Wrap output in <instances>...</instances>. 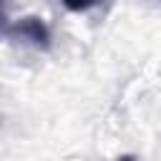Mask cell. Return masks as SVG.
Segmentation results:
<instances>
[{
	"label": "cell",
	"instance_id": "1",
	"mask_svg": "<svg viewBox=\"0 0 161 161\" xmlns=\"http://www.w3.org/2000/svg\"><path fill=\"white\" fill-rule=\"evenodd\" d=\"M5 38L10 40H23L33 48H48L50 45V28L43 23V18H20L15 23L5 25Z\"/></svg>",
	"mask_w": 161,
	"mask_h": 161
},
{
	"label": "cell",
	"instance_id": "2",
	"mask_svg": "<svg viewBox=\"0 0 161 161\" xmlns=\"http://www.w3.org/2000/svg\"><path fill=\"white\" fill-rule=\"evenodd\" d=\"M70 13H86V10H91V8H96L101 0H60Z\"/></svg>",
	"mask_w": 161,
	"mask_h": 161
}]
</instances>
